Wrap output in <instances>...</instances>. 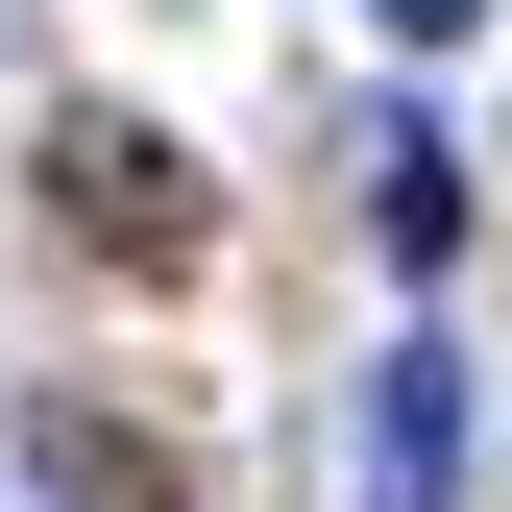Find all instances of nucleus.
<instances>
[{
	"instance_id": "obj_1",
	"label": "nucleus",
	"mask_w": 512,
	"mask_h": 512,
	"mask_svg": "<svg viewBox=\"0 0 512 512\" xmlns=\"http://www.w3.org/2000/svg\"><path fill=\"white\" fill-rule=\"evenodd\" d=\"M366 512H464V342L366 366Z\"/></svg>"
},
{
	"instance_id": "obj_3",
	"label": "nucleus",
	"mask_w": 512,
	"mask_h": 512,
	"mask_svg": "<svg viewBox=\"0 0 512 512\" xmlns=\"http://www.w3.org/2000/svg\"><path fill=\"white\" fill-rule=\"evenodd\" d=\"M366 25H415V49H464V25H488V0H366Z\"/></svg>"
},
{
	"instance_id": "obj_2",
	"label": "nucleus",
	"mask_w": 512,
	"mask_h": 512,
	"mask_svg": "<svg viewBox=\"0 0 512 512\" xmlns=\"http://www.w3.org/2000/svg\"><path fill=\"white\" fill-rule=\"evenodd\" d=\"M49 196H74L98 244H147V269H171V244H196V171H171L147 122H74V171H49Z\"/></svg>"
}]
</instances>
